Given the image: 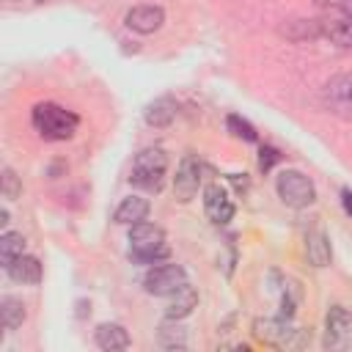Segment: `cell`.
Wrapping results in <instances>:
<instances>
[{"label": "cell", "mask_w": 352, "mask_h": 352, "mask_svg": "<svg viewBox=\"0 0 352 352\" xmlns=\"http://www.w3.org/2000/svg\"><path fill=\"white\" fill-rule=\"evenodd\" d=\"M352 330V314L344 305H330L327 316H324V344L336 346L341 344Z\"/></svg>", "instance_id": "11"}, {"label": "cell", "mask_w": 352, "mask_h": 352, "mask_svg": "<svg viewBox=\"0 0 352 352\" xmlns=\"http://www.w3.org/2000/svg\"><path fill=\"white\" fill-rule=\"evenodd\" d=\"M341 11L346 19H352V0H341Z\"/></svg>", "instance_id": "27"}, {"label": "cell", "mask_w": 352, "mask_h": 352, "mask_svg": "<svg viewBox=\"0 0 352 352\" xmlns=\"http://www.w3.org/2000/svg\"><path fill=\"white\" fill-rule=\"evenodd\" d=\"M314 3H316V6H327L330 0H314Z\"/></svg>", "instance_id": "29"}, {"label": "cell", "mask_w": 352, "mask_h": 352, "mask_svg": "<svg viewBox=\"0 0 352 352\" xmlns=\"http://www.w3.org/2000/svg\"><path fill=\"white\" fill-rule=\"evenodd\" d=\"M0 322L6 330H16L25 322V302L19 297H3L0 300Z\"/></svg>", "instance_id": "20"}, {"label": "cell", "mask_w": 352, "mask_h": 352, "mask_svg": "<svg viewBox=\"0 0 352 352\" xmlns=\"http://www.w3.org/2000/svg\"><path fill=\"white\" fill-rule=\"evenodd\" d=\"M322 22V36L330 38L338 50H352V19L336 16V19H319Z\"/></svg>", "instance_id": "17"}, {"label": "cell", "mask_w": 352, "mask_h": 352, "mask_svg": "<svg viewBox=\"0 0 352 352\" xmlns=\"http://www.w3.org/2000/svg\"><path fill=\"white\" fill-rule=\"evenodd\" d=\"M0 226H8V212H6V209L0 212Z\"/></svg>", "instance_id": "28"}, {"label": "cell", "mask_w": 352, "mask_h": 352, "mask_svg": "<svg viewBox=\"0 0 352 352\" xmlns=\"http://www.w3.org/2000/svg\"><path fill=\"white\" fill-rule=\"evenodd\" d=\"M129 256L140 264H157V261L168 258L165 231L146 220L129 226Z\"/></svg>", "instance_id": "3"}, {"label": "cell", "mask_w": 352, "mask_h": 352, "mask_svg": "<svg viewBox=\"0 0 352 352\" xmlns=\"http://www.w3.org/2000/svg\"><path fill=\"white\" fill-rule=\"evenodd\" d=\"M176 113H179V107H176V99H173V96H157L154 102H148V104H146L143 118H146V124H148V126L162 129V126L173 124Z\"/></svg>", "instance_id": "12"}, {"label": "cell", "mask_w": 352, "mask_h": 352, "mask_svg": "<svg viewBox=\"0 0 352 352\" xmlns=\"http://www.w3.org/2000/svg\"><path fill=\"white\" fill-rule=\"evenodd\" d=\"M22 253H25V236L16 234V231H3V236H0V261H3V267L11 264Z\"/></svg>", "instance_id": "22"}, {"label": "cell", "mask_w": 352, "mask_h": 352, "mask_svg": "<svg viewBox=\"0 0 352 352\" xmlns=\"http://www.w3.org/2000/svg\"><path fill=\"white\" fill-rule=\"evenodd\" d=\"M19 192H22V184H19L16 173L11 168H3V198L14 201V198H19Z\"/></svg>", "instance_id": "24"}, {"label": "cell", "mask_w": 352, "mask_h": 352, "mask_svg": "<svg viewBox=\"0 0 352 352\" xmlns=\"http://www.w3.org/2000/svg\"><path fill=\"white\" fill-rule=\"evenodd\" d=\"M280 33L286 36V38H292V41H314V38H319L322 36V22L319 19H289L283 28H280Z\"/></svg>", "instance_id": "19"}, {"label": "cell", "mask_w": 352, "mask_h": 352, "mask_svg": "<svg viewBox=\"0 0 352 352\" xmlns=\"http://www.w3.org/2000/svg\"><path fill=\"white\" fill-rule=\"evenodd\" d=\"M201 179H204V165L195 154H184L179 168H176V176H173V195L176 201L187 204L195 198L198 187H201Z\"/></svg>", "instance_id": "6"}, {"label": "cell", "mask_w": 352, "mask_h": 352, "mask_svg": "<svg viewBox=\"0 0 352 352\" xmlns=\"http://www.w3.org/2000/svg\"><path fill=\"white\" fill-rule=\"evenodd\" d=\"M278 198L292 209H305L316 201V187L302 170H280L275 179Z\"/></svg>", "instance_id": "4"}, {"label": "cell", "mask_w": 352, "mask_h": 352, "mask_svg": "<svg viewBox=\"0 0 352 352\" xmlns=\"http://www.w3.org/2000/svg\"><path fill=\"white\" fill-rule=\"evenodd\" d=\"M253 336L264 344H272V346H297V344H305V330H297L289 324L286 316L280 319H256L253 322Z\"/></svg>", "instance_id": "5"}, {"label": "cell", "mask_w": 352, "mask_h": 352, "mask_svg": "<svg viewBox=\"0 0 352 352\" xmlns=\"http://www.w3.org/2000/svg\"><path fill=\"white\" fill-rule=\"evenodd\" d=\"M30 124L44 140H69L74 138L80 118L55 102H38L30 113Z\"/></svg>", "instance_id": "1"}, {"label": "cell", "mask_w": 352, "mask_h": 352, "mask_svg": "<svg viewBox=\"0 0 352 352\" xmlns=\"http://www.w3.org/2000/svg\"><path fill=\"white\" fill-rule=\"evenodd\" d=\"M148 209H151V204H148L146 198L129 195V198H124V201L116 206L113 220H116L118 226H135V223H140V220L148 217Z\"/></svg>", "instance_id": "13"}, {"label": "cell", "mask_w": 352, "mask_h": 352, "mask_svg": "<svg viewBox=\"0 0 352 352\" xmlns=\"http://www.w3.org/2000/svg\"><path fill=\"white\" fill-rule=\"evenodd\" d=\"M176 322H179V319L162 322V324H160V333H157L160 344L168 346V349H184V346H187V330H184L182 324H176Z\"/></svg>", "instance_id": "21"}, {"label": "cell", "mask_w": 352, "mask_h": 352, "mask_svg": "<svg viewBox=\"0 0 352 352\" xmlns=\"http://www.w3.org/2000/svg\"><path fill=\"white\" fill-rule=\"evenodd\" d=\"M305 256L314 267H327L330 264L333 250H330V239L324 236V231L314 228V231L305 234Z\"/></svg>", "instance_id": "18"}, {"label": "cell", "mask_w": 352, "mask_h": 352, "mask_svg": "<svg viewBox=\"0 0 352 352\" xmlns=\"http://www.w3.org/2000/svg\"><path fill=\"white\" fill-rule=\"evenodd\" d=\"M165 173H168V154L160 146H148L140 148L132 160V184L146 190V192H160L165 184Z\"/></svg>", "instance_id": "2"}, {"label": "cell", "mask_w": 352, "mask_h": 352, "mask_svg": "<svg viewBox=\"0 0 352 352\" xmlns=\"http://www.w3.org/2000/svg\"><path fill=\"white\" fill-rule=\"evenodd\" d=\"M38 3H44V0H38Z\"/></svg>", "instance_id": "30"}, {"label": "cell", "mask_w": 352, "mask_h": 352, "mask_svg": "<svg viewBox=\"0 0 352 352\" xmlns=\"http://www.w3.org/2000/svg\"><path fill=\"white\" fill-rule=\"evenodd\" d=\"M324 104L338 118L352 121V72L330 77V82L324 85Z\"/></svg>", "instance_id": "8"}, {"label": "cell", "mask_w": 352, "mask_h": 352, "mask_svg": "<svg viewBox=\"0 0 352 352\" xmlns=\"http://www.w3.org/2000/svg\"><path fill=\"white\" fill-rule=\"evenodd\" d=\"M94 341H96V346L104 349V352H118V349H126V346H129V333L124 330V324L104 322V324L96 327Z\"/></svg>", "instance_id": "14"}, {"label": "cell", "mask_w": 352, "mask_h": 352, "mask_svg": "<svg viewBox=\"0 0 352 352\" xmlns=\"http://www.w3.org/2000/svg\"><path fill=\"white\" fill-rule=\"evenodd\" d=\"M184 283H187V272H184L182 264H160V267L148 270L146 278H143L146 292L157 294V297H168L176 289H182Z\"/></svg>", "instance_id": "7"}, {"label": "cell", "mask_w": 352, "mask_h": 352, "mask_svg": "<svg viewBox=\"0 0 352 352\" xmlns=\"http://www.w3.org/2000/svg\"><path fill=\"white\" fill-rule=\"evenodd\" d=\"M124 25L135 33H154L165 25V11L160 6H135L126 11Z\"/></svg>", "instance_id": "10"}, {"label": "cell", "mask_w": 352, "mask_h": 352, "mask_svg": "<svg viewBox=\"0 0 352 352\" xmlns=\"http://www.w3.org/2000/svg\"><path fill=\"white\" fill-rule=\"evenodd\" d=\"M204 212L214 226H226L234 217V201H231L228 190L220 187L217 182L206 184V190H204Z\"/></svg>", "instance_id": "9"}, {"label": "cell", "mask_w": 352, "mask_h": 352, "mask_svg": "<svg viewBox=\"0 0 352 352\" xmlns=\"http://www.w3.org/2000/svg\"><path fill=\"white\" fill-rule=\"evenodd\" d=\"M341 204H344L346 214H352V190H341Z\"/></svg>", "instance_id": "26"}, {"label": "cell", "mask_w": 352, "mask_h": 352, "mask_svg": "<svg viewBox=\"0 0 352 352\" xmlns=\"http://www.w3.org/2000/svg\"><path fill=\"white\" fill-rule=\"evenodd\" d=\"M168 297H170L168 305H165V316H168V319H184V316H190L192 308L198 305V292H195L190 283H184L182 289H176V292L168 294Z\"/></svg>", "instance_id": "16"}, {"label": "cell", "mask_w": 352, "mask_h": 352, "mask_svg": "<svg viewBox=\"0 0 352 352\" xmlns=\"http://www.w3.org/2000/svg\"><path fill=\"white\" fill-rule=\"evenodd\" d=\"M258 154H261V157H258V168H261V170H270V168L280 160V154H278L272 146H261V151H258Z\"/></svg>", "instance_id": "25"}, {"label": "cell", "mask_w": 352, "mask_h": 352, "mask_svg": "<svg viewBox=\"0 0 352 352\" xmlns=\"http://www.w3.org/2000/svg\"><path fill=\"white\" fill-rule=\"evenodd\" d=\"M6 272H8L16 283H30V286H36V283L41 280V261H38L36 256L22 253V256H16L11 264H6Z\"/></svg>", "instance_id": "15"}, {"label": "cell", "mask_w": 352, "mask_h": 352, "mask_svg": "<svg viewBox=\"0 0 352 352\" xmlns=\"http://www.w3.org/2000/svg\"><path fill=\"white\" fill-rule=\"evenodd\" d=\"M226 126H228L231 135H236V138H242V140H248V143H253V140L258 138L256 129H253V124L245 121V118H239V116H234V113L226 118Z\"/></svg>", "instance_id": "23"}]
</instances>
